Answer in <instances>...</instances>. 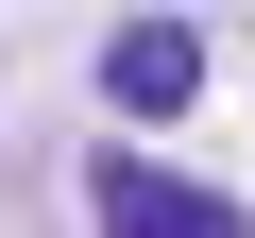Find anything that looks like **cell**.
Wrapping results in <instances>:
<instances>
[{"label": "cell", "mask_w": 255, "mask_h": 238, "mask_svg": "<svg viewBox=\"0 0 255 238\" xmlns=\"http://www.w3.org/2000/svg\"><path fill=\"white\" fill-rule=\"evenodd\" d=\"M85 204H102L119 238H238V204L187 187V170H153V153H85Z\"/></svg>", "instance_id": "obj_1"}, {"label": "cell", "mask_w": 255, "mask_h": 238, "mask_svg": "<svg viewBox=\"0 0 255 238\" xmlns=\"http://www.w3.org/2000/svg\"><path fill=\"white\" fill-rule=\"evenodd\" d=\"M102 85H119V102H136V119H170V102L204 85V34H187V17H136V34H119V51H102Z\"/></svg>", "instance_id": "obj_2"}]
</instances>
